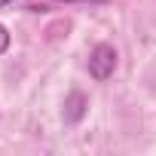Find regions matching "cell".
I'll list each match as a JSON object with an SVG mask.
<instances>
[{
	"mask_svg": "<svg viewBox=\"0 0 156 156\" xmlns=\"http://www.w3.org/2000/svg\"><path fill=\"white\" fill-rule=\"evenodd\" d=\"M113 70H116V52H113V46H107V43L95 46L92 55H89V73L95 76V80H107Z\"/></svg>",
	"mask_w": 156,
	"mask_h": 156,
	"instance_id": "1",
	"label": "cell"
},
{
	"mask_svg": "<svg viewBox=\"0 0 156 156\" xmlns=\"http://www.w3.org/2000/svg\"><path fill=\"white\" fill-rule=\"evenodd\" d=\"M64 3H76V0H64Z\"/></svg>",
	"mask_w": 156,
	"mask_h": 156,
	"instance_id": "5",
	"label": "cell"
},
{
	"mask_svg": "<svg viewBox=\"0 0 156 156\" xmlns=\"http://www.w3.org/2000/svg\"><path fill=\"white\" fill-rule=\"evenodd\" d=\"M6 3H12V0H0V6H6Z\"/></svg>",
	"mask_w": 156,
	"mask_h": 156,
	"instance_id": "4",
	"label": "cell"
},
{
	"mask_svg": "<svg viewBox=\"0 0 156 156\" xmlns=\"http://www.w3.org/2000/svg\"><path fill=\"white\" fill-rule=\"evenodd\" d=\"M86 116V98L80 92H70V98L64 101V119L67 122H80Z\"/></svg>",
	"mask_w": 156,
	"mask_h": 156,
	"instance_id": "2",
	"label": "cell"
},
{
	"mask_svg": "<svg viewBox=\"0 0 156 156\" xmlns=\"http://www.w3.org/2000/svg\"><path fill=\"white\" fill-rule=\"evenodd\" d=\"M9 49V34H6V28L0 25V52H6Z\"/></svg>",
	"mask_w": 156,
	"mask_h": 156,
	"instance_id": "3",
	"label": "cell"
}]
</instances>
